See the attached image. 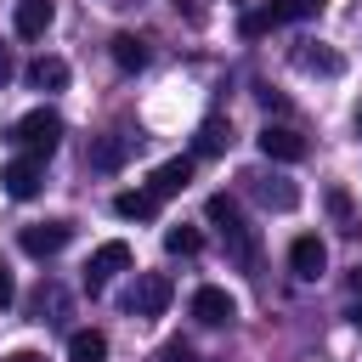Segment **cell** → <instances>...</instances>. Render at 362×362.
Instances as JSON below:
<instances>
[{
    "mask_svg": "<svg viewBox=\"0 0 362 362\" xmlns=\"http://www.w3.org/2000/svg\"><path fill=\"white\" fill-rule=\"evenodd\" d=\"M283 23H294V0H272V6H255V11H243L238 34H243V40H260V34L283 28Z\"/></svg>",
    "mask_w": 362,
    "mask_h": 362,
    "instance_id": "8fae6325",
    "label": "cell"
},
{
    "mask_svg": "<svg viewBox=\"0 0 362 362\" xmlns=\"http://www.w3.org/2000/svg\"><path fill=\"white\" fill-rule=\"evenodd\" d=\"M28 85L34 90H62L68 85V62L62 57H34L28 62Z\"/></svg>",
    "mask_w": 362,
    "mask_h": 362,
    "instance_id": "e0dca14e",
    "label": "cell"
},
{
    "mask_svg": "<svg viewBox=\"0 0 362 362\" xmlns=\"http://www.w3.org/2000/svg\"><path fill=\"white\" fill-rule=\"evenodd\" d=\"M11 141H17L28 158H45V153H57V141H62V119H57L51 107H34V113H23V119L11 124Z\"/></svg>",
    "mask_w": 362,
    "mask_h": 362,
    "instance_id": "6da1fadb",
    "label": "cell"
},
{
    "mask_svg": "<svg viewBox=\"0 0 362 362\" xmlns=\"http://www.w3.org/2000/svg\"><path fill=\"white\" fill-rule=\"evenodd\" d=\"M226 141H232L226 119H204V124H198V141H192V153H198V158H215V153H226Z\"/></svg>",
    "mask_w": 362,
    "mask_h": 362,
    "instance_id": "d6986e66",
    "label": "cell"
},
{
    "mask_svg": "<svg viewBox=\"0 0 362 362\" xmlns=\"http://www.w3.org/2000/svg\"><path fill=\"white\" fill-rule=\"evenodd\" d=\"M328 0H294V17H322Z\"/></svg>",
    "mask_w": 362,
    "mask_h": 362,
    "instance_id": "cb8c5ba5",
    "label": "cell"
},
{
    "mask_svg": "<svg viewBox=\"0 0 362 362\" xmlns=\"http://www.w3.org/2000/svg\"><path fill=\"white\" fill-rule=\"evenodd\" d=\"M238 6H243V0H238Z\"/></svg>",
    "mask_w": 362,
    "mask_h": 362,
    "instance_id": "1f68e13d",
    "label": "cell"
},
{
    "mask_svg": "<svg viewBox=\"0 0 362 362\" xmlns=\"http://www.w3.org/2000/svg\"><path fill=\"white\" fill-rule=\"evenodd\" d=\"M164 249H170V255H198V249H204V232L181 221V226H170V232H164Z\"/></svg>",
    "mask_w": 362,
    "mask_h": 362,
    "instance_id": "ffe728a7",
    "label": "cell"
},
{
    "mask_svg": "<svg viewBox=\"0 0 362 362\" xmlns=\"http://www.w3.org/2000/svg\"><path fill=\"white\" fill-rule=\"evenodd\" d=\"M243 181H249V192H255L266 209H277V215L300 209V198H305V192H300V181H288V175H277V170H272V175H266V170H255V175H243Z\"/></svg>",
    "mask_w": 362,
    "mask_h": 362,
    "instance_id": "5b68a950",
    "label": "cell"
},
{
    "mask_svg": "<svg viewBox=\"0 0 362 362\" xmlns=\"http://www.w3.org/2000/svg\"><path fill=\"white\" fill-rule=\"evenodd\" d=\"M351 322H356V328H362V294H356V305H351Z\"/></svg>",
    "mask_w": 362,
    "mask_h": 362,
    "instance_id": "f546056e",
    "label": "cell"
},
{
    "mask_svg": "<svg viewBox=\"0 0 362 362\" xmlns=\"http://www.w3.org/2000/svg\"><path fill=\"white\" fill-rule=\"evenodd\" d=\"M170 300H175V283H170V272H141L124 305H130L136 317H164V311H170Z\"/></svg>",
    "mask_w": 362,
    "mask_h": 362,
    "instance_id": "3957f363",
    "label": "cell"
},
{
    "mask_svg": "<svg viewBox=\"0 0 362 362\" xmlns=\"http://www.w3.org/2000/svg\"><path fill=\"white\" fill-rule=\"evenodd\" d=\"M107 51H113V62H119L124 74H141V68H147V40H136V34H113Z\"/></svg>",
    "mask_w": 362,
    "mask_h": 362,
    "instance_id": "ac0fdd59",
    "label": "cell"
},
{
    "mask_svg": "<svg viewBox=\"0 0 362 362\" xmlns=\"http://www.w3.org/2000/svg\"><path fill=\"white\" fill-rule=\"evenodd\" d=\"M322 266H328L322 238H311V232H305V238H294V243H288V272H294L300 283H317V277H322Z\"/></svg>",
    "mask_w": 362,
    "mask_h": 362,
    "instance_id": "ba28073f",
    "label": "cell"
},
{
    "mask_svg": "<svg viewBox=\"0 0 362 362\" xmlns=\"http://www.w3.org/2000/svg\"><path fill=\"white\" fill-rule=\"evenodd\" d=\"M11 74H17V62H11V51H6V45H0V85H6V79H11Z\"/></svg>",
    "mask_w": 362,
    "mask_h": 362,
    "instance_id": "83f0119b",
    "label": "cell"
},
{
    "mask_svg": "<svg viewBox=\"0 0 362 362\" xmlns=\"http://www.w3.org/2000/svg\"><path fill=\"white\" fill-rule=\"evenodd\" d=\"M187 181H192V158H164V164L153 170V181H147V192H153V198L164 204V198H175V192H181Z\"/></svg>",
    "mask_w": 362,
    "mask_h": 362,
    "instance_id": "4fadbf2b",
    "label": "cell"
},
{
    "mask_svg": "<svg viewBox=\"0 0 362 362\" xmlns=\"http://www.w3.org/2000/svg\"><path fill=\"white\" fill-rule=\"evenodd\" d=\"M130 153H136V136L113 130V136H102V141L90 147V170H119V164H124Z\"/></svg>",
    "mask_w": 362,
    "mask_h": 362,
    "instance_id": "5bb4252c",
    "label": "cell"
},
{
    "mask_svg": "<svg viewBox=\"0 0 362 362\" xmlns=\"http://www.w3.org/2000/svg\"><path fill=\"white\" fill-rule=\"evenodd\" d=\"M11 300H17V283H11V272H6V266H0V311H6V305H11Z\"/></svg>",
    "mask_w": 362,
    "mask_h": 362,
    "instance_id": "d4e9b609",
    "label": "cell"
},
{
    "mask_svg": "<svg viewBox=\"0 0 362 362\" xmlns=\"http://www.w3.org/2000/svg\"><path fill=\"white\" fill-rule=\"evenodd\" d=\"M6 362H45V356H40V351H11Z\"/></svg>",
    "mask_w": 362,
    "mask_h": 362,
    "instance_id": "f1b7e54d",
    "label": "cell"
},
{
    "mask_svg": "<svg viewBox=\"0 0 362 362\" xmlns=\"http://www.w3.org/2000/svg\"><path fill=\"white\" fill-rule=\"evenodd\" d=\"M255 96H260V107H272V113L283 107V90H272V85H255Z\"/></svg>",
    "mask_w": 362,
    "mask_h": 362,
    "instance_id": "603a6c76",
    "label": "cell"
},
{
    "mask_svg": "<svg viewBox=\"0 0 362 362\" xmlns=\"http://www.w3.org/2000/svg\"><path fill=\"white\" fill-rule=\"evenodd\" d=\"M356 130H362V107H356Z\"/></svg>",
    "mask_w": 362,
    "mask_h": 362,
    "instance_id": "4dcf8cb0",
    "label": "cell"
},
{
    "mask_svg": "<svg viewBox=\"0 0 362 362\" xmlns=\"http://www.w3.org/2000/svg\"><path fill=\"white\" fill-rule=\"evenodd\" d=\"M0 187H6L11 198H40V187H45V164H40V158H11V164L0 170Z\"/></svg>",
    "mask_w": 362,
    "mask_h": 362,
    "instance_id": "52a82bcc",
    "label": "cell"
},
{
    "mask_svg": "<svg viewBox=\"0 0 362 362\" xmlns=\"http://www.w3.org/2000/svg\"><path fill=\"white\" fill-rule=\"evenodd\" d=\"M294 62H300L305 74H322V79L345 74V57H339L334 45H317V40H300V45H294Z\"/></svg>",
    "mask_w": 362,
    "mask_h": 362,
    "instance_id": "7c38bea8",
    "label": "cell"
},
{
    "mask_svg": "<svg viewBox=\"0 0 362 362\" xmlns=\"http://www.w3.org/2000/svg\"><path fill=\"white\" fill-rule=\"evenodd\" d=\"M51 23H57V0H17V6H11V28H17V40H40Z\"/></svg>",
    "mask_w": 362,
    "mask_h": 362,
    "instance_id": "30bf717a",
    "label": "cell"
},
{
    "mask_svg": "<svg viewBox=\"0 0 362 362\" xmlns=\"http://www.w3.org/2000/svg\"><path fill=\"white\" fill-rule=\"evenodd\" d=\"M175 11H187V23H204V6L198 0H175Z\"/></svg>",
    "mask_w": 362,
    "mask_h": 362,
    "instance_id": "4316f807",
    "label": "cell"
},
{
    "mask_svg": "<svg viewBox=\"0 0 362 362\" xmlns=\"http://www.w3.org/2000/svg\"><path fill=\"white\" fill-rule=\"evenodd\" d=\"M164 362H192V351H187L181 339H170V345H164Z\"/></svg>",
    "mask_w": 362,
    "mask_h": 362,
    "instance_id": "484cf974",
    "label": "cell"
},
{
    "mask_svg": "<svg viewBox=\"0 0 362 362\" xmlns=\"http://www.w3.org/2000/svg\"><path fill=\"white\" fill-rule=\"evenodd\" d=\"M255 147H260V158H272V164H300V158L311 153V141H305L294 124H266V130L255 136Z\"/></svg>",
    "mask_w": 362,
    "mask_h": 362,
    "instance_id": "277c9868",
    "label": "cell"
},
{
    "mask_svg": "<svg viewBox=\"0 0 362 362\" xmlns=\"http://www.w3.org/2000/svg\"><path fill=\"white\" fill-rule=\"evenodd\" d=\"M328 209H334L339 232H356V215H351V198H345V187H328Z\"/></svg>",
    "mask_w": 362,
    "mask_h": 362,
    "instance_id": "7402d4cb",
    "label": "cell"
},
{
    "mask_svg": "<svg viewBox=\"0 0 362 362\" xmlns=\"http://www.w3.org/2000/svg\"><path fill=\"white\" fill-rule=\"evenodd\" d=\"M204 215H209V221H215V226H221V232H226V226H238V221H243V209H238V198H226V192H215V198H209V204H204Z\"/></svg>",
    "mask_w": 362,
    "mask_h": 362,
    "instance_id": "44dd1931",
    "label": "cell"
},
{
    "mask_svg": "<svg viewBox=\"0 0 362 362\" xmlns=\"http://www.w3.org/2000/svg\"><path fill=\"white\" fill-rule=\"evenodd\" d=\"M68 238H74V221H34V226H23V255H34V260H51V255H62L68 249Z\"/></svg>",
    "mask_w": 362,
    "mask_h": 362,
    "instance_id": "8992f818",
    "label": "cell"
},
{
    "mask_svg": "<svg viewBox=\"0 0 362 362\" xmlns=\"http://www.w3.org/2000/svg\"><path fill=\"white\" fill-rule=\"evenodd\" d=\"M113 215H119V221H153V215H158V198H153L147 187H136V192H113Z\"/></svg>",
    "mask_w": 362,
    "mask_h": 362,
    "instance_id": "2e32d148",
    "label": "cell"
},
{
    "mask_svg": "<svg viewBox=\"0 0 362 362\" xmlns=\"http://www.w3.org/2000/svg\"><path fill=\"white\" fill-rule=\"evenodd\" d=\"M68 362H107V334L102 328H74L68 334Z\"/></svg>",
    "mask_w": 362,
    "mask_h": 362,
    "instance_id": "9a60e30c",
    "label": "cell"
},
{
    "mask_svg": "<svg viewBox=\"0 0 362 362\" xmlns=\"http://www.w3.org/2000/svg\"><path fill=\"white\" fill-rule=\"evenodd\" d=\"M192 317H198L204 328H221V322H232V317H238V300H232L226 288H215V283H204V288L192 294Z\"/></svg>",
    "mask_w": 362,
    "mask_h": 362,
    "instance_id": "9c48e42d",
    "label": "cell"
},
{
    "mask_svg": "<svg viewBox=\"0 0 362 362\" xmlns=\"http://www.w3.org/2000/svg\"><path fill=\"white\" fill-rule=\"evenodd\" d=\"M130 260H136V255H130V243H124V238H107V243L85 260V288H90V294H102L119 272H130Z\"/></svg>",
    "mask_w": 362,
    "mask_h": 362,
    "instance_id": "7a4b0ae2",
    "label": "cell"
}]
</instances>
